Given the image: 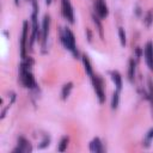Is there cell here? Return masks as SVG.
<instances>
[{
	"instance_id": "cell-1",
	"label": "cell",
	"mask_w": 153,
	"mask_h": 153,
	"mask_svg": "<svg viewBox=\"0 0 153 153\" xmlns=\"http://www.w3.org/2000/svg\"><path fill=\"white\" fill-rule=\"evenodd\" d=\"M61 41H62L63 45L68 50H71L74 56H78V50L75 47V37H74V33L68 27L65 29V31L61 33Z\"/></svg>"
},
{
	"instance_id": "cell-2",
	"label": "cell",
	"mask_w": 153,
	"mask_h": 153,
	"mask_svg": "<svg viewBox=\"0 0 153 153\" xmlns=\"http://www.w3.org/2000/svg\"><path fill=\"white\" fill-rule=\"evenodd\" d=\"M19 69H20V80H22L23 85L26 86V87H29V88H33L36 86V81L33 79L32 73L29 71V68L25 66L24 62L20 65V68Z\"/></svg>"
},
{
	"instance_id": "cell-3",
	"label": "cell",
	"mask_w": 153,
	"mask_h": 153,
	"mask_svg": "<svg viewBox=\"0 0 153 153\" xmlns=\"http://www.w3.org/2000/svg\"><path fill=\"white\" fill-rule=\"evenodd\" d=\"M92 79V84H93V88H94V92H96V96L99 100V103H104L105 102V92H104V82H103V79L99 76V75H94L91 76Z\"/></svg>"
},
{
	"instance_id": "cell-4",
	"label": "cell",
	"mask_w": 153,
	"mask_h": 153,
	"mask_svg": "<svg viewBox=\"0 0 153 153\" xmlns=\"http://www.w3.org/2000/svg\"><path fill=\"white\" fill-rule=\"evenodd\" d=\"M61 8H62L63 17L69 23H74V11H73L71 1L69 0H61Z\"/></svg>"
},
{
	"instance_id": "cell-5",
	"label": "cell",
	"mask_w": 153,
	"mask_h": 153,
	"mask_svg": "<svg viewBox=\"0 0 153 153\" xmlns=\"http://www.w3.org/2000/svg\"><path fill=\"white\" fill-rule=\"evenodd\" d=\"M27 30H29V24L27 22L23 23V32L20 37V56L25 59V51H26V42H27Z\"/></svg>"
},
{
	"instance_id": "cell-6",
	"label": "cell",
	"mask_w": 153,
	"mask_h": 153,
	"mask_svg": "<svg viewBox=\"0 0 153 153\" xmlns=\"http://www.w3.org/2000/svg\"><path fill=\"white\" fill-rule=\"evenodd\" d=\"M143 53H145V60H146L148 68L153 71V43L151 41L146 43L143 48Z\"/></svg>"
},
{
	"instance_id": "cell-7",
	"label": "cell",
	"mask_w": 153,
	"mask_h": 153,
	"mask_svg": "<svg viewBox=\"0 0 153 153\" xmlns=\"http://www.w3.org/2000/svg\"><path fill=\"white\" fill-rule=\"evenodd\" d=\"M94 8H96V12H97V14H98L99 18L104 19V18L108 17L109 10H108V6H106L105 0H96Z\"/></svg>"
},
{
	"instance_id": "cell-8",
	"label": "cell",
	"mask_w": 153,
	"mask_h": 153,
	"mask_svg": "<svg viewBox=\"0 0 153 153\" xmlns=\"http://www.w3.org/2000/svg\"><path fill=\"white\" fill-rule=\"evenodd\" d=\"M31 149H32V148H31L30 142H29L26 139H24L23 136H20V137L18 139V147L13 149V153H17V152H19V153L31 152Z\"/></svg>"
},
{
	"instance_id": "cell-9",
	"label": "cell",
	"mask_w": 153,
	"mask_h": 153,
	"mask_svg": "<svg viewBox=\"0 0 153 153\" xmlns=\"http://www.w3.org/2000/svg\"><path fill=\"white\" fill-rule=\"evenodd\" d=\"M49 25H50V18H49V16L45 14L44 19H43V23H42V42H43V45L47 42V37H48V32H49Z\"/></svg>"
},
{
	"instance_id": "cell-10",
	"label": "cell",
	"mask_w": 153,
	"mask_h": 153,
	"mask_svg": "<svg viewBox=\"0 0 153 153\" xmlns=\"http://www.w3.org/2000/svg\"><path fill=\"white\" fill-rule=\"evenodd\" d=\"M90 149H91V152H96V153H100V152L104 151L103 149V146H102V142H100V140L98 137H96V139H93L91 141Z\"/></svg>"
},
{
	"instance_id": "cell-11",
	"label": "cell",
	"mask_w": 153,
	"mask_h": 153,
	"mask_svg": "<svg viewBox=\"0 0 153 153\" xmlns=\"http://www.w3.org/2000/svg\"><path fill=\"white\" fill-rule=\"evenodd\" d=\"M111 78H112V81L115 82L116 90L120 92L121 88H122V76H121V74L117 71H114V72H111Z\"/></svg>"
},
{
	"instance_id": "cell-12",
	"label": "cell",
	"mask_w": 153,
	"mask_h": 153,
	"mask_svg": "<svg viewBox=\"0 0 153 153\" xmlns=\"http://www.w3.org/2000/svg\"><path fill=\"white\" fill-rule=\"evenodd\" d=\"M82 63H84V67H85V71L87 73L88 76H93V71H92V66H91V62H90V59L86 56V55H82Z\"/></svg>"
},
{
	"instance_id": "cell-13",
	"label": "cell",
	"mask_w": 153,
	"mask_h": 153,
	"mask_svg": "<svg viewBox=\"0 0 153 153\" xmlns=\"http://www.w3.org/2000/svg\"><path fill=\"white\" fill-rule=\"evenodd\" d=\"M72 88H73V84H72V82H67V84L62 87L61 96H62V99H63V100H66V99L68 98V96H69V93H71Z\"/></svg>"
},
{
	"instance_id": "cell-14",
	"label": "cell",
	"mask_w": 153,
	"mask_h": 153,
	"mask_svg": "<svg viewBox=\"0 0 153 153\" xmlns=\"http://www.w3.org/2000/svg\"><path fill=\"white\" fill-rule=\"evenodd\" d=\"M148 99L151 102V106H152V115H153V80L149 78L148 79Z\"/></svg>"
},
{
	"instance_id": "cell-15",
	"label": "cell",
	"mask_w": 153,
	"mask_h": 153,
	"mask_svg": "<svg viewBox=\"0 0 153 153\" xmlns=\"http://www.w3.org/2000/svg\"><path fill=\"white\" fill-rule=\"evenodd\" d=\"M92 18H93V22L96 23V25H97V27H98V32H99V36H100V38L102 39H104V33H103V25H102V23H100V19H99V17L98 16H92Z\"/></svg>"
},
{
	"instance_id": "cell-16",
	"label": "cell",
	"mask_w": 153,
	"mask_h": 153,
	"mask_svg": "<svg viewBox=\"0 0 153 153\" xmlns=\"http://www.w3.org/2000/svg\"><path fill=\"white\" fill-rule=\"evenodd\" d=\"M128 75H129V80L133 81V80H134V75H135V62H134V60H130V61H129Z\"/></svg>"
},
{
	"instance_id": "cell-17",
	"label": "cell",
	"mask_w": 153,
	"mask_h": 153,
	"mask_svg": "<svg viewBox=\"0 0 153 153\" xmlns=\"http://www.w3.org/2000/svg\"><path fill=\"white\" fill-rule=\"evenodd\" d=\"M118 102H120V96H118V91L116 90L114 96H112V100H111V108L112 109H116L118 106Z\"/></svg>"
},
{
	"instance_id": "cell-18",
	"label": "cell",
	"mask_w": 153,
	"mask_h": 153,
	"mask_svg": "<svg viewBox=\"0 0 153 153\" xmlns=\"http://www.w3.org/2000/svg\"><path fill=\"white\" fill-rule=\"evenodd\" d=\"M67 145H68V137L67 136H65V137H62L61 139V141H60V145H59V151L60 152H63V151H66V148H67Z\"/></svg>"
},
{
	"instance_id": "cell-19",
	"label": "cell",
	"mask_w": 153,
	"mask_h": 153,
	"mask_svg": "<svg viewBox=\"0 0 153 153\" xmlns=\"http://www.w3.org/2000/svg\"><path fill=\"white\" fill-rule=\"evenodd\" d=\"M143 22H145V25H146V26H151V24H152V22H153V12H152V11H148V12H147V14H146Z\"/></svg>"
},
{
	"instance_id": "cell-20",
	"label": "cell",
	"mask_w": 153,
	"mask_h": 153,
	"mask_svg": "<svg viewBox=\"0 0 153 153\" xmlns=\"http://www.w3.org/2000/svg\"><path fill=\"white\" fill-rule=\"evenodd\" d=\"M118 36H120L121 44L124 47L126 45V32H124V29L123 27H118Z\"/></svg>"
},
{
	"instance_id": "cell-21",
	"label": "cell",
	"mask_w": 153,
	"mask_h": 153,
	"mask_svg": "<svg viewBox=\"0 0 153 153\" xmlns=\"http://www.w3.org/2000/svg\"><path fill=\"white\" fill-rule=\"evenodd\" d=\"M146 139H147V140H152V139H153V129H151V130L147 133Z\"/></svg>"
},
{
	"instance_id": "cell-22",
	"label": "cell",
	"mask_w": 153,
	"mask_h": 153,
	"mask_svg": "<svg viewBox=\"0 0 153 153\" xmlns=\"http://www.w3.org/2000/svg\"><path fill=\"white\" fill-rule=\"evenodd\" d=\"M45 1H47V4H50L51 2V0H45Z\"/></svg>"
},
{
	"instance_id": "cell-23",
	"label": "cell",
	"mask_w": 153,
	"mask_h": 153,
	"mask_svg": "<svg viewBox=\"0 0 153 153\" xmlns=\"http://www.w3.org/2000/svg\"><path fill=\"white\" fill-rule=\"evenodd\" d=\"M16 4H17V5H18V4H19V2H18V0H16Z\"/></svg>"
}]
</instances>
